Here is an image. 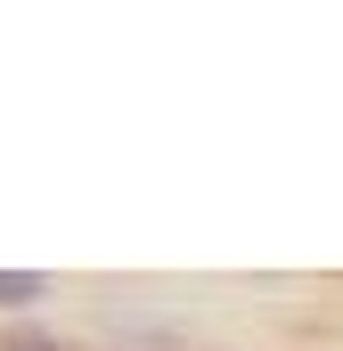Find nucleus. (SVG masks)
Returning a JSON list of instances; mask_svg holds the SVG:
<instances>
[{
  "label": "nucleus",
  "mask_w": 343,
  "mask_h": 351,
  "mask_svg": "<svg viewBox=\"0 0 343 351\" xmlns=\"http://www.w3.org/2000/svg\"><path fill=\"white\" fill-rule=\"evenodd\" d=\"M49 294V278L41 269H0V311H16V302H41Z\"/></svg>",
  "instance_id": "1"
},
{
  "label": "nucleus",
  "mask_w": 343,
  "mask_h": 351,
  "mask_svg": "<svg viewBox=\"0 0 343 351\" xmlns=\"http://www.w3.org/2000/svg\"><path fill=\"white\" fill-rule=\"evenodd\" d=\"M8 351H58V343H49V335H16Z\"/></svg>",
  "instance_id": "2"
}]
</instances>
